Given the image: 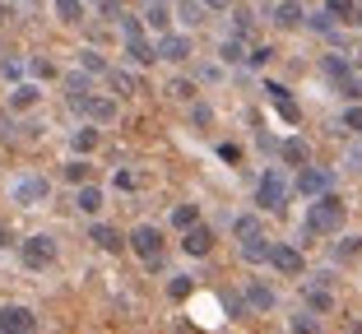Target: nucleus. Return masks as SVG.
<instances>
[{"label":"nucleus","instance_id":"obj_34","mask_svg":"<svg viewBox=\"0 0 362 334\" xmlns=\"http://www.w3.org/2000/svg\"><path fill=\"white\" fill-rule=\"evenodd\" d=\"M362 251V237H344V241H334V260H353Z\"/></svg>","mask_w":362,"mask_h":334},{"label":"nucleus","instance_id":"obj_10","mask_svg":"<svg viewBox=\"0 0 362 334\" xmlns=\"http://www.w3.org/2000/svg\"><path fill=\"white\" fill-rule=\"evenodd\" d=\"M269 19H274V28H284V32H298L302 23H307V10H302V0H279Z\"/></svg>","mask_w":362,"mask_h":334},{"label":"nucleus","instance_id":"obj_21","mask_svg":"<svg viewBox=\"0 0 362 334\" xmlns=\"http://www.w3.org/2000/svg\"><path fill=\"white\" fill-rule=\"evenodd\" d=\"M37 84H14V93H10V107L14 112H28V107H37Z\"/></svg>","mask_w":362,"mask_h":334},{"label":"nucleus","instance_id":"obj_20","mask_svg":"<svg viewBox=\"0 0 362 334\" xmlns=\"http://www.w3.org/2000/svg\"><path fill=\"white\" fill-rule=\"evenodd\" d=\"M75 209L79 214H98V209H103V191H98V186H79V195H75Z\"/></svg>","mask_w":362,"mask_h":334},{"label":"nucleus","instance_id":"obj_24","mask_svg":"<svg viewBox=\"0 0 362 334\" xmlns=\"http://www.w3.org/2000/svg\"><path fill=\"white\" fill-rule=\"evenodd\" d=\"M107 79H112V88H117L121 97H130V93H139V79L130 75V70H107Z\"/></svg>","mask_w":362,"mask_h":334},{"label":"nucleus","instance_id":"obj_50","mask_svg":"<svg viewBox=\"0 0 362 334\" xmlns=\"http://www.w3.org/2000/svg\"><path fill=\"white\" fill-rule=\"evenodd\" d=\"M0 246H10V227L0 223Z\"/></svg>","mask_w":362,"mask_h":334},{"label":"nucleus","instance_id":"obj_2","mask_svg":"<svg viewBox=\"0 0 362 334\" xmlns=\"http://www.w3.org/2000/svg\"><path fill=\"white\" fill-rule=\"evenodd\" d=\"M130 246H135V256L144 260V265L158 270V260H163V232L153 223H139L135 232H130Z\"/></svg>","mask_w":362,"mask_h":334},{"label":"nucleus","instance_id":"obj_22","mask_svg":"<svg viewBox=\"0 0 362 334\" xmlns=\"http://www.w3.org/2000/svg\"><path fill=\"white\" fill-rule=\"evenodd\" d=\"M246 306H256V311H274V288L251 283V288H246Z\"/></svg>","mask_w":362,"mask_h":334},{"label":"nucleus","instance_id":"obj_40","mask_svg":"<svg viewBox=\"0 0 362 334\" xmlns=\"http://www.w3.org/2000/svg\"><path fill=\"white\" fill-rule=\"evenodd\" d=\"M233 19H237V23H233V37H242V42H246V37H251V23H256V19H251L246 10H237Z\"/></svg>","mask_w":362,"mask_h":334},{"label":"nucleus","instance_id":"obj_26","mask_svg":"<svg viewBox=\"0 0 362 334\" xmlns=\"http://www.w3.org/2000/svg\"><path fill=\"white\" fill-rule=\"evenodd\" d=\"M325 10H330V19H334V23H353L358 5H353V0H325Z\"/></svg>","mask_w":362,"mask_h":334},{"label":"nucleus","instance_id":"obj_42","mask_svg":"<svg viewBox=\"0 0 362 334\" xmlns=\"http://www.w3.org/2000/svg\"><path fill=\"white\" fill-rule=\"evenodd\" d=\"M33 75H37V79H52V75H56V65L47 61V56H33Z\"/></svg>","mask_w":362,"mask_h":334},{"label":"nucleus","instance_id":"obj_47","mask_svg":"<svg viewBox=\"0 0 362 334\" xmlns=\"http://www.w3.org/2000/svg\"><path fill=\"white\" fill-rule=\"evenodd\" d=\"M344 126H349V130H362V107H349V112H344Z\"/></svg>","mask_w":362,"mask_h":334},{"label":"nucleus","instance_id":"obj_29","mask_svg":"<svg viewBox=\"0 0 362 334\" xmlns=\"http://www.w3.org/2000/svg\"><path fill=\"white\" fill-rule=\"evenodd\" d=\"M307 28H311V32H320V37H334V19H330V10L307 14Z\"/></svg>","mask_w":362,"mask_h":334},{"label":"nucleus","instance_id":"obj_43","mask_svg":"<svg viewBox=\"0 0 362 334\" xmlns=\"http://www.w3.org/2000/svg\"><path fill=\"white\" fill-rule=\"evenodd\" d=\"M168 292H172V297H186V292H191V279H186V274H172Z\"/></svg>","mask_w":362,"mask_h":334},{"label":"nucleus","instance_id":"obj_14","mask_svg":"<svg viewBox=\"0 0 362 334\" xmlns=\"http://www.w3.org/2000/svg\"><path fill=\"white\" fill-rule=\"evenodd\" d=\"M302 302H307V311H334V297L325 283H307L302 288Z\"/></svg>","mask_w":362,"mask_h":334},{"label":"nucleus","instance_id":"obj_30","mask_svg":"<svg viewBox=\"0 0 362 334\" xmlns=\"http://www.w3.org/2000/svg\"><path fill=\"white\" fill-rule=\"evenodd\" d=\"M70 144H75V153H93V149H98V130H93V126L75 130V140H70Z\"/></svg>","mask_w":362,"mask_h":334},{"label":"nucleus","instance_id":"obj_25","mask_svg":"<svg viewBox=\"0 0 362 334\" xmlns=\"http://www.w3.org/2000/svg\"><path fill=\"white\" fill-rule=\"evenodd\" d=\"M56 19L61 23H84V0H56Z\"/></svg>","mask_w":362,"mask_h":334},{"label":"nucleus","instance_id":"obj_51","mask_svg":"<svg viewBox=\"0 0 362 334\" xmlns=\"http://www.w3.org/2000/svg\"><path fill=\"white\" fill-rule=\"evenodd\" d=\"M5 19H10V5H5V0H0V23H5Z\"/></svg>","mask_w":362,"mask_h":334},{"label":"nucleus","instance_id":"obj_37","mask_svg":"<svg viewBox=\"0 0 362 334\" xmlns=\"http://www.w3.org/2000/svg\"><path fill=\"white\" fill-rule=\"evenodd\" d=\"M293 334H320V321H316V316H307V311L293 316Z\"/></svg>","mask_w":362,"mask_h":334},{"label":"nucleus","instance_id":"obj_45","mask_svg":"<svg viewBox=\"0 0 362 334\" xmlns=\"http://www.w3.org/2000/svg\"><path fill=\"white\" fill-rule=\"evenodd\" d=\"M191 121H195V126H214V112H209V107H204V102H195V112H191Z\"/></svg>","mask_w":362,"mask_h":334},{"label":"nucleus","instance_id":"obj_36","mask_svg":"<svg viewBox=\"0 0 362 334\" xmlns=\"http://www.w3.org/2000/svg\"><path fill=\"white\" fill-rule=\"evenodd\" d=\"M65 88H70V102H75V97H84L88 93V75H84V70H79V75H65Z\"/></svg>","mask_w":362,"mask_h":334},{"label":"nucleus","instance_id":"obj_32","mask_svg":"<svg viewBox=\"0 0 362 334\" xmlns=\"http://www.w3.org/2000/svg\"><path fill=\"white\" fill-rule=\"evenodd\" d=\"M79 70H84V75H107V61L98 52H79Z\"/></svg>","mask_w":362,"mask_h":334},{"label":"nucleus","instance_id":"obj_16","mask_svg":"<svg viewBox=\"0 0 362 334\" xmlns=\"http://www.w3.org/2000/svg\"><path fill=\"white\" fill-rule=\"evenodd\" d=\"M88 241H93V246H103V251H121V246H126V237H121L117 227H107V223H93V227H88Z\"/></svg>","mask_w":362,"mask_h":334},{"label":"nucleus","instance_id":"obj_8","mask_svg":"<svg viewBox=\"0 0 362 334\" xmlns=\"http://www.w3.org/2000/svg\"><path fill=\"white\" fill-rule=\"evenodd\" d=\"M330 186H334V172H330V167H311V162H307V167L298 172V191L307 195V200H316V195H325Z\"/></svg>","mask_w":362,"mask_h":334},{"label":"nucleus","instance_id":"obj_35","mask_svg":"<svg viewBox=\"0 0 362 334\" xmlns=\"http://www.w3.org/2000/svg\"><path fill=\"white\" fill-rule=\"evenodd\" d=\"M65 181H75V186H84V181H88V162H84V158H75V162H65Z\"/></svg>","mask_w":362,"mask_h":334},{"label":"nucleus","instance_id":"obj_5","mask_svg":"<svg viewBox=\"0 0 362 334\" xmlns=\"http://www.w3.org/2000/svg\"><path fill=\"white\" fill-rule=\"evenodd\" d=\"M47 195H52V181H47V177H19V181H14V205H23V209L47 205Z\"/></svg>","mask_w":362,"mask_h":334},{"label":"nucleus","instance_id":"obj_52","mask_svg":"<svg viewBox=\"0 0 362 334\" xmlns=\"http://www.w3.org/2000/svg\"><path fill=\"white\" fill-rule=\"evenodd\" d=\"M149 5H177V0H149Z\"/></svg>","mask_w":362,"mask_h":334},{"label":"nucleus","instance_id":"obj_27","mask_svg":"<svg viewBox=\"0 0 362 334\" xmlns=\"http://www.w3.org/2000/svg\"><path fill=\"white\" fill-rule=\"evenodd\" d=\"M218 56H223L228 65H242L246 61V42H242V37H228V42L218 47Z\"/></svg>","mask_w":362,"mask_h":334},{"label":"nucleus","instance_id":"obj_48","mask_svg":"<svg viewBox=\"0 0 362 334\" xmlns=\"http://www.w3.org/2000/svg\"><path fill=\"white\" fill-rule=\"evenodd\" d=\"M117 191H135V177H130V172H117Z\"/></svg>","mask_w":362,"mask_h":334},{"label":"nucleus","instance_id":"obj_1","mask_svg":"<svg viewBox=\"0 0 362 334\" xmlns=\"http://www.w3.org/2000/svg\"><path fill=\"white\" fill-rule=\"evenodd\" d=\"M344 227V200H334L330 191L316 195L307 205V218H302V241L311 237H330V232H339Z\"/></svg>","mask_w":362,"mask_h":334},{"label":"nucleus","instance_id":"obj_39","mask_svg":"<svg viewBox=\"0 0 362 334\" xmlns=\"http://www.w3.org/2000/svg\"><path fill=\"white\" fill-rule=\"evenodd\" d=\"M269 61H274V47H251V52H246V65H256V70L269 65Z\"/></svg>","mask_w":362,"mask_h":334},{"label":"nucleus","instance_id":"obj_53","mask_svg":"<svg viewBox=\"0 0 362 334\" xmlns=\"http://www.w3.org/2000/svg\"><path fill=\"white\" fill-rule=\"evenodd\" d=\"M353 23H358V28H362V10H358V14H353Z\"/></svg>","mask_w":362,"mask_h":334},{"label":"nucleus","instance_id":"obj_33","mask_svg":"<svg viewBox=\"0 0 362 334\" xmlns=\"http://www.w3.org/2000/svg\"><path fill=\"white\" fill-rule=\"evenodd\" d=\"M168 97H177V102H191V97H195V84H191V79H172V84H168Z\"/></svg>","mask_w":362,"mask_h":334},{"label":"nucleus","instance_id":"obj_38","mask_svg":"<svg viewBox=\"0 0 362 334\" xmlns=\"http://www.w3.org/2000/svg\"><path fill=\"white\" fill-rule=\"evenodd\" d=\"M98 14H103L107 23H121V14H126V10H121V0H98Z\"/></svg>","mask_w":362,"mask_h":334},{"label":"nucleus","instance_id":"obj_18","mask_svg":"<svg viewBox=\"0 0 362 334\" xmlns=\"http://www.w3.org/2000/svg\"><path fill=\"white\" fill-rule=\"evenodd\" d=\"M279 153H284V162H293V167H307V158H311V149H307V140H284L279 144Z\"/></svg>","mask_w":362,"mask_h":334},{"label":"nucleus","instance_id":"obj_41","mask_svg":"<svg viewBox=\"0 0 362 334\" xmlns=\"http://www.w3.org/2000/svg\"><path fill=\"white\" fill-rule=\"evenodd\" d=\"M121 37H144V19H130V14H121Z\"/></svg>","mask_w":362,"mask_h":334},{"label":"nucleus","instance_id":"obj_17","mask_svg":"<svg viewBox=\"0 0 362 334\" xmlns=\"http://www.w3.org/2000/svg\"><path fill=\"white\" fill-rule=\"evenodd\" d=\"M126 56H130V65H153L158 61V47L144 42V37H126Z\"/></svg>","mask_w":362,"mask_h":334},{"label":"nucleus","instance_id":"obj_15","mask_svg":"<svg viewBox=\"0 0 362 334\" xmlns=\"http://www.w3.org/2000/svg\"><path fill=\"white\" fill-rule=\"evenodd\" d=\"M177 19L186 23V28H200V23L209 19V5H204V0H177Z\"/></svg>","mask_w":362,"mask_h":334},{"label":"nucleus","instance_id":"obj_4","mask_svg":"<svg viewBox=\"0 0 362 334\" xmlns=\"http://www.w3.org/2000/svg\"><path fill=\"white\" fill-rule=\"evenodd\" d=\"M56 256H61V246H56V237H47V232L23 241V265H28V270H47V265H56Z\"/></svg>","mask_w":362,"mask_h":334},{"label":"nucleus","instance_id":"obj_3","mask_svg":"<svg viewBox=\"0 0 362 334\" xmlns=\"http://www.w3.org/2000/svg\"><path fill=\"white\" fill-rule=\"evenodd\" d=\"M256 205H260V209H284V205H288V181H284V172H279V167H269V172L260 177Z\"/></svg>","mask_w":362,"mask_h":334},{"label":"nucleus","instance_id":"obj_49","mask_svg":"<svg viewBox=\"0 0 362 334\" xmlns=\"http://www.w3.org/2000/svg\"><path fill=\"white\" fill-rule=\"evenodd\" d=\"M204 5H209V10H228V5H233V0H204Z\"/></svg>","mask_w":362,"mask_h":334},{"label":"nucleus","instance_id":"obj_6","mask_svg":"<svg viewBox=\"0 0 362 334\" xmlns=\"http://www.w3.org/2000/svg\"><path fill=\"white\" fill-rule=\"evenodd\" d=\"M158 61H172V65H181V61H191V52H195V42L186 37V32H158Z\"/></svg>","mask_w":362,"mask_h":334},{"label":"nucleus","instance_id":"obj_46","mask_svg":"<svg viewBox=\"0 0 362 334\" xmlns=\"http://www.w3.org/2000/svg\"><path fill=\"white\" fill-rule=\"evenodd\" d=\"M218 158L223 162H242V149H237V144H218Z\"/></svg>","mask_w":362,"mask_h":334},{"label":"nucleus","instance_id":"obj_31","mask_svg":"<svg viewBox=\"0 0 362 334\" xmlns=\"http://www.w3.org/2000/svg\"><path fill=\"white\" fill-rule=\"evenodd\" d=\"M251 232H260V218H256V214L233 218V237H237V241H242V237H251Z\"/></svg>","mask_w":362,"mask_h":334},{"label":"nucleus","instance_id":"obj_44","mask_svg":"<svg viewBox=\"0 0 362 334\" xmlns=\"http://www.w3.org/2000/svg\"><path fill=\"white\" fill-rule=\"evenodd\" d=\"M0 75H5V79H19V61H14L10 52L0 56Z\"/></svg>","mask_w":362,"mask_h":334},{"label":"nucleus","instance_id":"obj_11","mask_svg":"<svg viewBox=\"0 0 362 334\" xmlns=\"http://www.w3.org/2000/svg\"><path fill=\"white\" fill-rule=\"evenodd\" d=\"M269 265H274L279 274H288V279L302 274V256H298V246H288V241H274V246H269Z\"/></svg>","mask_w":362,"mask_h":334},{"label":"nucleus","instance_id":"obj_28","mask_svg":"<svg viewBox=\"0 0 362 334\" xmlns=\"http://www.w3.org/2000/svg\"><path fill=\"white\" fill-rule=\"evenodd\" d=\"M191 223H200V209H195V205H177V209H172V227L186 232Z\"/></svg>","mask_w":362,"mask_h":334},{"label":"nucleus","instance_id":"obj_12","mask_svg":"<svg viewBox=\"0 0 362 334\" xmlns=\"http://www.w3.org/2000/svg\"><path fill=\"white\" fill-rule=\"evenodd\" d=\"M181 251H186V256H209V251H214V232L204 223H191V227H186V237H181Z\"/></svg>","mask_w":362,"mask_h":334},{"label":"nucleus","instance_id":"obj_13","mask_svg":"<svg viewBox=\"0 0 362 334\" xmlns=\"http://www.w3.org/2000/svg\"><path fill=\"white\" fill-rule=\"evenodd\" d=\"M269 246H274V241H269L265 232H251V237H242V260H246V265H265Z\"/></svg>","mask_w":362,"mask_h":334},{"label":"nucleus","instance_id":"obj_19","mask_svg":"<svg viewBox=\"0 0 362 334\" xmlns=\"http://www.w3.org/2000/svg\"><path fill=\"white\" fill-rule=\"evenodd\" d=\"M265 93H269V102H274V107L284 112L288 121H298V102L288 97V88H284V84H265Z\"/></svg>","mask_w":362,"mask_h":334},{"label":"nucleus","instance_id":"obj_9","mask_svg":"<svg viewBox=\"0 0 362 334\" xmlns=\"http://www.w3.org/2000/svg\"><path fill=\"white\" fill-rule=\"evenodd\" d=\"M75 112H84V117H93V121H117V97H93V93H84V97H75L70 102Z\"/></svg>","mask_w":362,"mask_h":334},{"label":"nucleus","instance_id":"obj_54","mask_svg":"<svg viewBox=\"0 0 362 334\" xmlns=\"http://www.w3.org/2000/svg\"><path fill=\"white\" fill-rule=\"evenodd\" d=\"M84 5H98V0H84Z\"/></svg>","mask_w":362,"mask_h":334},{"label":"nucleus","instance_id":"obj_23","mask_svg":"<svg viewBox=\"0 0 362 334\" xmlns=\"http://www.w3.org/2000/svg\"><path fill=\"white\" fill-rule=\"evenodd\" d=\"M144 28L168 32L172 28V5H149V10H144Z\"/></svg>","mask_w":362,"mask_h":334},{"label":"nucleus","instance_id":"obj_7","mask_svg":"<svg viewBox=\"0 0 362 334\" xmlns=\"http://www.w3.org/2000/svg\"><path fill=\"white\" fill-rule=\"evenodd\" d=\"M0 334H37V316L28 306H0Z\"/></svg>","mask_w":362,"mask_h":334}]
</instances>
